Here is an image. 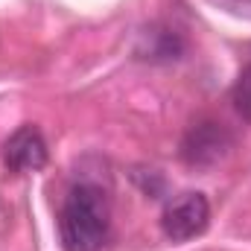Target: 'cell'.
Segmentation results:
<instances>
[{
	"mask_svg": "<svg viewBox=\"0 0 251 251\" xmlns=\"http://www.w3.org/2000/svg\"><path fill=\"white\" fill-rule=\"evenodd\" d=\"M140 41H146V47H137V56L140 59H176L181 53V41L176 32L170 29H152V32H143Z\"/></svg>",
	"mask_w": 251,
	"mask_h": 251,
	"instance_id": "5",
	"label": "cell"
},
{
	"mask_svg": "<svg viewBox=\"0 0 251 251\" xmlns=\"http://www.w3.org/2000/svg\"><path fill=\"white\" fill-rule=\"evenodd\" d=\"M47 140L38 131V126H21L3 143V161L12 173H38L47 167Z\"/></svg>",
	"mask_w": 251,
	"mask_h": 251,
	"instance_id": "4",
	"label": "cell"
},
{
	"mask_svg": "<svg viewBox=\"0 0 251 251\" xmlns=\"http://www.w3.org/2000/svg\"><path fill=\"white\" fill-rule=\"evenodd\" d=\"M231 102H234L237 114H240L243 120H249V123H251V64H249V67H243L240 79L234 82V91H231Z\"/></svg>",
	"mask_w": 251,
	"mask_h": 251,
	"instance_id": "6",
	"label": "cell"
},
{
	"mask_svg": "<svg viewBox=\"0 0 251 251\" xmlns=\"http://www.w3.org/2000/svg\"><path fill=\"white\" fill-rule=\"evenodd\" d=\"M59 240L64 251H100L108 243V204L94 184H76L64 196Z\"/></svg>",
	"mask_w": 251,
	"mask_h": 251,
	"instance_id": "1",
	"label": "cell"
},
{
	"mask_svg": "<svg viewBox=\"0 0 251 251\" xmlns=\"http://www.w3.org/2000/svg\"><path fill=\"white\" fill-rule=\"evenodd\" d=\"M231 3H240V6H251V0H231Z\"/></svg>",
	"mask_w": 251,
	"mask_h": 251,
	"instance_id": "7",
	"label": "cell"
},
{
	"mask_svg": "<svg viewBox=\"0 0 251 251\" xmlns=\"http://www.w3.org/2000/svg\"><path fill=\"white\" fill-rule=\"evenodd\" d=\"M228 149H231V134L225 131L222 123H213V120L196 123L181 140V158L190 167H210L222 161Z\"/></svg>",
	"mask_w": 251,
	"mask_h": 251,
	"instance_id": "3",
	"label": "cell"
},
{
	"mask_svg": "<svg viewBox=\"0 0 251 251\" xmlns=\"http://www.w3.org/2000/svg\"><path fill=\"white\" fill-rule=\"evenodd\" d=\"M207 222H210V201L204 199V193H181L161 213V231L173 243H187L204 234Z\"/></svg>",
	"mask_w": 251,
	"mask_h": 251,
	"instance_id": "2",
	"label": "cell"
}]
</instances>
